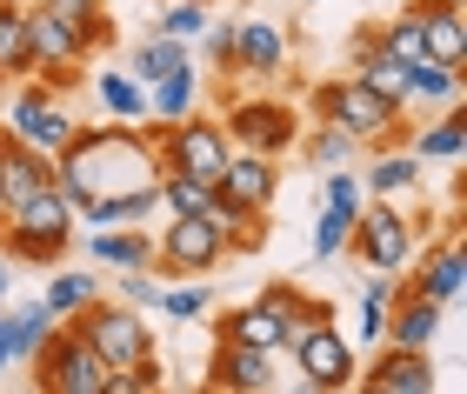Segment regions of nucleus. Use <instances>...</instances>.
I'll use <instances>...</instances> for the list:
<instances>
[{"label": "nucleus", "mask_w": 467, "mask_h": 394, "mask_svg": "<svg viewBox=\"0 0 467 394\" xmlns=\"http://www.w3.org/2000/svg\"><path fill=\"white\" fill-rule=\"evenodd\" d=\"M60 174H74L88 194H134L161 188V154L147 148V134L134 120H108V128H80L67 140V154L54 161Z\"/></svg>", "instance_id": "obj_1"}, {"label": "nucleus", "mask_w": 467, "mask_h": 394, "mask_svg": "<svg viewBox=\"0 0 467 394\" xmlns=\"http://www.w3.org/2000/svg\"><path fill=\"white\" fill-rule=\"evenodd\" d=\"M54 327H67V335H80L94 347L108 368H140V361H154V335H147V321H140V307H127V301H88L80 315L67 321H54Z\"/></svg>", "instance_id": "obj_2"}, {"label": "nucleus", "mask_w": 467, "mask_h": 394, "mask_svg": "<svg viewBox=\"0 0 467 394\" xmlns=\"http://www.w3.org/2000/svg\"><path fill=\"white\" fill-rule=\"evenodd\" d=\"M307 114H314V120H327V128H341L360 154H368L374 140L388 134V120H400V108H388V100H380L368 80H354V74H341V80H314Z\"/></svg>", "instance_id": "obj_3"}, {"label": "nucleus", "mask_w": 467, "mask_h": 394, "mask_svg": "<svg viewBox=\"0 0 467 394\" xmlns=\"http://www.w3.org/2000/svg\"><path fill=\"white\" fill-rule=\"evenodd\" d=\"M221 128L234 148H247V154H267V161H281L301 148V134H307V120L287 108V100H274V94H234L227 108H221Z\"/></svg>", "instance_id": "obj_4"}, {"label": "nucleus", "mask_w": 467, "mask_h": 394, "mask_svg": "<svg viewBox=\"0 0 467 394\" xmlns=\"http://www.w3.org/2000/svg\"><path fill=\"white\" fill-rule=\"evenodd\" d=\"M414 247H420V234H414V221L400 214L394 201H360L341 254L368 261V267H394V275H400V267H414Z\"/></svg>", "instance_id": "obj_5"}, {"label": "nucleus", "mask_w": 467, "mask_h": 394, "mask_svg": "<svg viewBox=\"0 0 467 394\" xmlns=\"http://www.w3.org/2000/svg\"><path fill=\"white\" fill-rule=\"evenodd\" d=\"M227 261V221L221 214H181L161 227L154 241V267L161 275H214Z\"/></svg>", "instance_id": "obj_6"}, {"label": "nucleus", "mask_w": 467, "mask_h": 394, "mask_svg": "<svg viewBox=\"0 0 467 394\" xmlns=\"http://www.w3.org/2000/svg\"><path fill=\"white\" fill-rule=\"evenodd\" d=\"M7 134L20 140V148L60 161V154H67V140L80 134V120L67 114V100H60V94H47L40 80H27V88H20V100H14V114H7Z\"/></svg>", "instance_id": "obj_7"}, {"label": "nucleus", "mask_w": 467, "mask_h": 394, "mask_svg": "<svg viewBox=\"0 0 467 394\" xmlns=\"http://www.w3.org/2000/svg\"><path fill=\"white\" fill-rule=\"evenodd\" d=\"M34 381H40V394H100V381H108V361H100L80 335L54 327L47 347L34 355Z\"/></svg>", "instance_id": "obj_8"}, {"label": "nucleus", "mask_w": 467, "mask_h": 394, "mask_svg": "<svg viewBox=\"0 0 467 394\" xmlns=\"http://www.w3.org/2000/svg\"><path fill=\"white\" fill-rule=\"evenodd\" d=\"M274 188H281V161L234 148V154H227V168H221V181H214V194H221V221H234V214H267Z\"/></svg>", "instance_id": "obj_9"}, {"label": "nucleus", "mask_w": 467, "mask_h": 394, "mask_svg": "<svg viewBox=\"0 0 467 394\" xmlns=\"http://www.w3.org/2000/svg\"><path fill=\"white\" fill-rule=\"evenodd\" d=\"M287 361L301 368V375L321 388V394H341V388H354V375H360V361H354V341L341 335V327H314L307 341H294L287 347Z\"/></svg>", "instance_id": "obj_10"}, {"label": "nucleus", "mask_w": 467, "mask_h": 394, "mask_svg": "<svg viewBox=\"0 0 467 394\" xmlns=\"http://www.w3.org/2000/svg\"><path fill=\"white\" fill-rule=\"evenodd\" d=\"M408 14L420 20V40H428L434 67L467 74V14H461V0H408Z\"/></svg>", "instance_id": "obj_11"}, {"label": "nucleus", "mask_w": 467, "mask_h": 394, "mask_svg": "<svg viewBox=\"0 0 467 394\" xmlns=\"http://www.w3.org/2000/svg\"><path fill=\"white\" fill-rule=\"evenodd\" d=\"M281 67H287V34L274 20H234V74L274 80Z\"/></svg>", "instance_id": "obj_12"}, {"label": "nucleus", "mask_w": 467, "mask_h": 394, "mask_svg": "<svg viewBox=\"0 0 467 394\" xmlns=\"http://www.w3.org/2000/svg\"><path fill=\"white\" fill-rule=\"evenodd\" d=\"M207 388H227V394H267V388H274V355H261V347H234V341H214Z\"/></svg>", "instance_id": "obj_13"}, {"label": "nucleus", "mask_w": 467, "mask_h": 394, "mask_svg": "<svg viewBox=\"0 0 467 394\" xmlns=\"http://www.w3.org/2000/svg\"><path fill=\"white\" fill-rule=\"evenodd\" d=\"M354 80H368V88L388 100V108L408 114V67H400V60L380 47V34H374V27H360V34H354Z\"/></svg>", "instance_id": "obj_14"}, {"label": "nucleus", "mask_w": 467, "mask_h": 394, "mask_svg": "<svg viewBox=\"0 0 467 394\" xmlns=\"http://www.w3.org/2000/svg\"><path fill=\"white\" fill-rule=\"evenodd\" d=\"M368 381L380 394H434V361H428V347H388L380 341V355L368 361Z\"/></svg>", "instance_id": "obj_15"}, {"label": "nucleus", "mask_w": 467, "mask_h": 394, "mask_svg": "<svg viewBox=\"0 0 467 394\" xmlns=\"http://www.w3.org/2000/svg\"><path fill=\"white\" fill-rule=\"evenodd\" d=\"M441 315H448V307L428 301V295L408 281V287H400V301L388 307V335H380V341H388V347H428V341L441 335Z\"/></svg>", "instance_id": "obj_16"}, {"label": "nucleus", "mask_w": 467, "mask_h": 394, "mask_svg": "<svg viewBox=\"0 0 467 394\" xmlns=\"http://www.w3.org/2000/svg\"><path fill=\"white\" fill-rule=\"evenodd\" d=\"M94 267H114V275H134V267H154V227H100L88 234Z\"/></svg>", "instance_id": "obj_17"}, {"label": "nucleus", "mask_w": 467, "mask_h": 394, "mask_svg": "<svg viewBox=\"0 0 467 394\" xmlns=\"http://www.w3.org/2000/svg\"><path fill=\"white\" fill-rule=\"evenodd\" d=\"M7 221H14V227H27V234H60V241H74V221H80V214H74V201L47 181V188H34L27 201H14V207H7Z\"/></svg>", "instance_id": "obj_18"}, {"label": "nucleus", "mask_w": 467, "mask_h": 394, "mask_svg": "<svg viewBox=\"0 0 467 394\" xmlns=\"http://www.w3.org/2000/svg\"><path fill=\"white\" fill-rule=\"evenodd\" d=\"M214 341L261 347V355H274V361H281V321H274L261 301H247V307H234V315H221V321H214Z\"/></svg>", "instance_id": "obj_19"}, {"label": "nucleus", "mask_w": 467, "mask_h": 394, "mask_svg": "<svg viewBox=\"0 0 467 394\" xmlns=\"http://www.w3.org/2000/svg\"><path fill=\"white\" fill-rule=\"evenodd\" d=\"M154 207H161V188H134V194H94L88 207H80V221L94 227H134V221H154Z\"/></svg>", "instance_id": "obj_20"}, {"label": "nucleus", "mask_w": 467, "mask_h": 394, "mask_svg": "<svg viewBox=\"0 0 467 394\" xmlns=\"http://www.w3.org/2000/svg\"><path fill=\"white\" fill-rule=\"evenodd\" d=\"M47 14H60L74 27V40L88 54H108L114 47V20H108V0H40Z\"/></svg>", "instance_id": "obj_21"}, {"label": "nucleus", "mask_w": 467, "mask_h": 394, "mask_svg": "<svg viewBox=\"0 0 467 394\" xmlns=\"http://www.w3.org/2000/svg\"><path fill=\"white\" fill-rule=\"evenodd\" d=\"M408 188H420V161L408 148H400V154H368V174H360V194H368V201H394Z\"/></svg>", "instance_id": "obj_22"}, {"label": "nucleus", "mask_w": 467, "mask_h": 394, "mask_svg": "<svg viewBox=\"0 0 467 394\" xmlns=\"http://www.w3.org/2000/svg\"><path fill=\"white\" fill-rule=\"evenodd\" d=\"M408 108H467V74L420 60V67H408Z\"/></svg>", "instance_id": "obj_23"}, {"label": "nucleus", "mask_w": 467, "mask_h": 394, "mask_svg": "<svg viewBox=\"0 0 467 394\" xmlns=\"http://www.w3.org/2000/svg\"><path fill=\"white\" fill-rule=\"evenodd\" d=\"M194 100H201V67L187 60V67H174L167 80L147 88V120H181V114H194Z\"/></svg>", "instance_id": "obj_24"}, {"label": "nucleus", "mask_w": 467, "mask_h": 394, "mask_svg": "<svg viewBox=\"0 0 467 394\" xmlns=\"http://www.w3.org/2000/svg\"><path fill=\"white\" fill-rule=\"evenodd\" d=\"M88 301H100V275H88V267H54V275H47V295H40V307H47L54 321L80 315Z\"/></svg>", "instance_id": "obj_25"}, {"label": "nucleus", "mask_w": 467, "mask_h": 394, "mask_svg": "<svg viewBox=\"0 0 467 394\" xmlns=\"http://www.w3.org/2000/svg\"><path fill=\"white\" fill-rule=\"evenodd\" d=\"M408 154L414 161H461L467 154V108H441L434 128H420L408 140Z\"/></svg>", "instance_id": "obj_26"}, {"label": "nucleus", "mask_w": 467, "mask_h": 394, "mask_svg": "<svg viewBox=\"0 0 467 394\" xmlns=\"http://www.w3.org/2000/svg\"><path fill=\"white\" fill-rule=\"evenodd\" d=\"M67 247L74 241H60V234H27V227H0V254H7L14 267H60L67 261Z\"/></svg>", "instance_id": "obj_27"}, {"label": "nucleus", "mask_w": 467, "mask_h": 394, "mask_svg": "<svg viewBox=\"0 0 467 394\" xmlns=\"http://www.w3.org/2000/svg\"><path fill=\"white\" fill-rule=\"evenodd\" d=\"M174 67H187V40H167V34H147L134 47V60H127V74L140 80V94L154 88V80H167Z\"/></svg>", "instance_id": "obj_28"}, {"label": "nucleus", "mask_w": 467, "mask_h": 394, "mask_svg": "<svg viewBox=\"0 0 467 394\" xmlns=\"http://www.w3.org/2000/svg\"><path fill=\"white\" fill-rule=\"evenodd\" d=\"M161 207L167 214H221V194L214 181H194V174H161Z\"/></svg>", "instance_id": "obj_29"}, {"label": "nucleus", "mask_w": 467, "mask_h": 394, "mask_svg": "<svg viewBox=\"0 0 467 394\" xmlns=\"http://www.w3.org/2000/svg\"><path fill=\"white\" fill-rule=\"evenodd\" d=\"M94 94H100V108H108L114 120H147V94H140V80H134V74L100 67V74H94Z\"/></svg>", "instance_id": "obj_30"}, {"label": "nucleus", "mask_w": 467, "mask_h": 394, "mask_svg": "<svg viewBox=\"0 0 467 394\" xmlns=\"http://www.w3.org/2000/svg\"><path fill=\"white\" fill-rule=\"evenodd\" d=\"M34 74L27 67V7L20 0H0V80Z\"/></svg>", "instance_id": "obj_31"}, {"label": "nucleus", "mask_w": 467, "mask_h": 394, "mask_svg": "<svg viewBox=\"0 0 467 394\" xmlns=\"http://www.w3.org/2000/svg\"><path fill=\"white\" fill-rule=\"evenodd\" d=\"M380 47H388L400 67H420V60H428V40H420V20L414 14H394V20H380Z\"/></svg>", "instance_id": "obj_32"}, {"label": "nucleus", "mask_w": 467, "mask_h": 394, "mask_svg": "<svg viewBox=\"0 0 467 394\" xmlns=\"http://www.w3.org/2000/svg\"><path fill=\"white\" fill-rule=\"evenodd\" d=\"M301 154H307L314 168L327 174V168H348V161H354L360 148H354V140H348L341 128H327V120H314V134H301Z\"/></svg>", "instance_id": "obj_33"}, {"label": "nucleus", "mask_w": 467, "mask_h": 394, "mask_svg": "<svg viewBox=\"0 0 467 394\" xmlns=\"http://www.w3.org/2000/svg\"><path fill=\"white\" fill-rule=\"evenodd\" d=\"M47 335H54V315H47L40 301L14 307V361H34L40 347H47Z\"/></svg>", "instance_id": "obj_34"}, {"label": "nucleus", "mask_w": 467, "mask_h": 394, "mask_svg": "<svg viewBox=\"0 0 467 394\" xmlns=\"http://www.w3.org/2000/svg\"><path fill=\"white\" fill-rule=\"evenodd\" d=\"M348 227H354V214L348 207H327L321 201V214H314V261H334L348 247Z\"/></svg>", "instance_id": "obj_35"}, {"label": "nucleus", "mask_w": 467, "mask_h": 394, "mask_svg": "<svg viewBox=\"0 0 467 394\" xmlns=\"http://www.w3.org/2000/svg\"><path fill=\"white\" fill-rule=\"evenodd\" d=\"M100 394H167V375H161V361H140V368H108Z\"/></svg>", "instance_id": "obj_36"}, {"label": "nucleus", "mask_w": 467, "mask_h": 394, "mask_svg": "<svg viewBox=\"0 0 467 394\" xmlns=\"http://www.w3.org/2000/svg\"><path fill=\"white\" fill-rule=\"evenodd\" d=\"M201 27H207V7H201V0H174V7L154 14V34H167V40H194Z\"/></svg>", "instance_id": "obj_37"}, {"label": "nucleus", "mask_w": 467, "mask_h": 394, "mask_svg": "<svg viewBox=\"0 0 467 394\" xmlns=\"http://www.w3.org/2000/svg\"><path fill=\"white\" fill-rule=\"evenodd\" d=\"M207 307H214V295H207V281H187V287H161V315H174V321H201Z\"/></svg>", "instance_id": "obj_38"}, {"label": "nucleus", "mask_w": 467, "mask_h": 394, "mask_svg": "<svg viewBox=\"0 0 467 394\" xmlns=\"http://www.w3.org/2000/svg\"><path fill=\"white\" fill-rule=\"evenodd\" d=\"M321 201L360 214V201H368V194H360V174H354V168H327V174H321Z\"/></svg>", "instance_id": "obj_39"}, {"label": "nucleus", "mask_w": 467, "mask_h": 394, "mask_svg": "<svg viewBox=\"0 0 467 394\" xmlns=\"http://www.w3.org/2000/svg\"><path fill=\"white\" fill-rule=\"evenodd\" d=\"M261 307H267V315H274V321L287 327V321H294V315H301V307H307V295H301V287H294V281H267V287H261Z\"/></svg>", "instance_id": "obj_40"}, {"label": "nucleus", "mask_w": 467, "mask_h": 394, "mask_svg": "<svg viewBox=\"0 0 467 394\" xmlns=\"http://www.w3.org/2000/svg\"><path fill=\"white\" fill-rule=\"evenodd\" d=\"M120 295H127V307H161V281H154V267H134V275H120Z\"/></svg>", "instance_id": "obj_41"}, {"label": "nucleus", "mask_w": 467, "mask_h": 394, "mask_svg": "<svg viewBox=\"0 0 467 394\" xmlns=\"http://www.w3.org/2000/svg\"><path fill=\"white\" fill-rule=\"evenodd\" d=\"M207 60H214L221 74H234V20H207Z\"/></svg>", "instance_id": "obj_42"}, {"label": "nucleus", "mask_w": 467, "mask_h": 394, "mask_svg": "<svg viewBox=\"0 0 467 394\" xmlns=\"http://www.w3.org/2000/svg\"><path fill=\"white\" fill-rule=\"evenodd\" d=\"M380 335H388V307L360 301V341H374V347H380Z\"/></svg>", "instance_id": "obj_43"}, {"label": "nucleus", "mask_w": 467, "mask_h": 394, "mask_svg": "<svg viewBox=\"0 0 467 394\" xmlns=\"http://www.w3.org/2000/svg\"><path fill=\"white\" fill-rule=\"evenodd\" d=\"M0 368H14V315H0Z\"/></svg>", "instance_id": "obj_44"}, {"label": "nucleus", "mask_w": 467, "mask_h": 394, "mask_svg": "<svg viewBox=\"0 0 467 394\" xmlns=\"http://www.w3.org/2000/svg\"><path fill=\"white\" fill-rule=\"evenodd\" d=\"M7 295H14V261L0 254V307H7Z\"/></svg>", "instance_id": "obj_45"}, {"label": "nucleus", "mask_w": 467, "mask_h": 394, "mask_svg": "<svg viewBox=\"0 0 467 394\" xmlns=\"http://www.w3.org/2000/svg\"><path fill=\"white\" fill-rule=\"evenodd\" d=\"M348 394H380V388H374V381H368V388H348Z\"/></svg>", "instance_id": "obj_46"}, {"label": "nucleus", "mask_w": 467, "mask_h": 394, "mask_svg": "<svg viewBox=\"0 0 467 394\" xmlns=\"http://www.w3.org/2000/svg\"><path fill=\"white\" fill-rule=\"evenodd\" d=\"M0 227H7V201H0Z\"/></svg>", "instance_id": "obj_47"}]
</instances>
